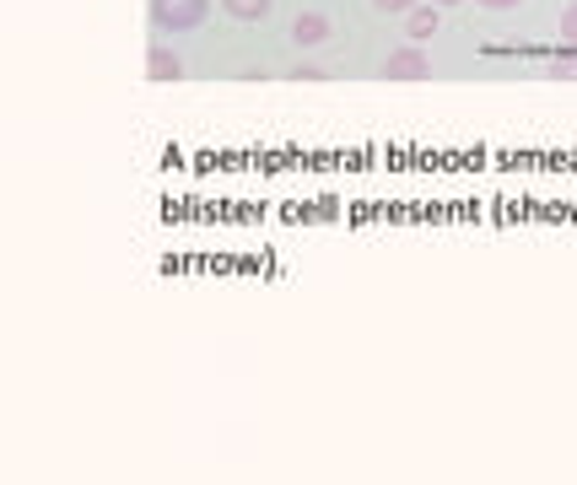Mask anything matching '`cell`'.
Instances as JSON below:
<instances>
[{
  "label": "cell",
  "instance_id": "cell-1",
  "mask_svg": "<svg viewBox=\"0 0 577 485\" xmlns=\"http://www.w3.org/2000/svg\"><path fill=\"white\" fill-rule=\"evenodd\" d=\"M205 11H211V0H152V22L163 33H190L205 22Z\"/></svg>",
  "mask_w": 577,
  "mask_h": 485
},
{
  "label": "cell",
  "instance_id": "cell-2",
  "mask_svg": "<svg viewBox=\"0 0 577 485\" xmlns=\"http://www.w3.org/2000/svg\"><path fill=\"white\" fill-rule=\"evenodd\" d=\"M384 76L388 82H426L432 76V60L421 54V44H405V49H394L384 60Z\"/></svg>",
  "mask_w": 577,
  "mask_h": 485
},
{
  "label": "cell",
  "instance_id": "cell-3",
  "mask_svg": "<svg viewBox=\"0 0 577 485\" xmlns=\"http://www.w3.org/2000/svg\"><path fill=\"white\" fill-rule=\"evenodd\" d=\"M146 76H152V82H179V76H184V60H179L168 44H152V54H146Z\"/></svg>",
  "mask_w": 577,
  "mask_h": 485
},
{
  "label": "cell",
  "instance_id": "cell-4",
  "mask_svg": "<svg viewBox=\"0 0 577 485\" xmlns=\"http://www.w3.org/2000/svg\"><path fill=\"white\" fill-rule=\"evenodd\" d=\"M291 38H297L302 49L324 44V38H329V16H318V11H297V22H291Z\"/></svg>",
  "mask_w": 577,
  "mask_h": 485
},
{
  "label": "cell",
  "instance_id": "cell-5",
  "mask_svg": "<svg viewBox=\"0 0 577 485\" xmlns=\"http://www.w3.org/2000/svg\"><path fill=\"white\" fill-rule=\"evenodd\" d=\"M405 33H410V44H426V38L437 33V5H416V11H405Z\"/></svg>",
  "mask_w": 577,
  "mask_h": 485
},
{
  "label": "cell",
  "instance_id": "cell-6",
  "mask_svg": "<svg viewBox=\"0 0 577 485\" xmlns=\"http://www.w3.org/2000/svg\"><path fill=\"white\" fill-rule=\"evenodd\" d=\"M221 5H227L238 22H265V16L276 11V0H221Z\"/></svg>",
  "mask_w": 577,
  "mask_h": 485
},
{
  "label": "cell",
  "instance_id": "cell-7",
  "mask_svg": "<svg viewBox=\"0 0 577 485\" xmlns=\"http://www.w3.org/2000/svg\"><path fill=\"white\" fill-rule=\"evenodd\" d=\"M551 76H562V82H577V49H567V54H556V60H551Z\"/></svg>",
  "mask_w": 577,
  "mask_h": 485
},
{
  "label": "cell",
  "instance_id": "cell-8",
  "mask_svg": "<svg viewBox=\"0 0 577 485\" xmlns=\"http://www.w3.org/2000/svg\"><path fill=\"white\" fill-rule=\"evenodd\" d=\"M562 38H567V49H577V5L562 11Z\"/></svg>",
  "mask_w": 577,
  "mask_h": 485
},
{
  "label": "cell",
  "instance_id": "cell-9",
  "mask_svg": "<svg viewBox=\"0 0 577 485\" xmlns=\"http://www.w3.org/2000/svg\"><path fill=\"white\" fill-rule=\"evenodd\" d=\"M291 76H297V82H302V76H308V82H318V76H329V71H324V65H308V60H302V65H297Z\"/></svg>",
  "mask_w": 577,
  "mask_h": 485
},
{
  "label": "cell",
  "instance_id": "cell-10",
  "mask_svg": "<svg viewBox=\"0 0 577 485\" xmlns=\"http://www.w3.org/2000/svg\"><path fill=\"white\" fill-rule=\"evenodd\" d=\"M378 11H416V0H373Z\"/></svg>",
  "mask_w": 577,
  "mask_h": 485
},
{
  "label": "cell",
  "instance_id": "cell-11",
  "mask_svg": "<svg viewBox=\"0 0 577 485\" xmlns=\"http://www.w3.org/2000/svg\"><path fill=\"white\" fill-rule=\"evenodd\" d=\"M476 5H485V11H513L518 0H476Z\"/></svg>",
  "mask_w": 577,
  "mask_h": 485
},
{
  "label": "cell",
  "instance_id": "cell-12",
  "mask_svg": "<svg viewBox=\"0 0 577 485\" xmlns=\"http://www.w3.org/2000/svg\"><path fill=\"white\" fill-rule=\"evenodd\" d=\"M432 5H465V0H432Z\"/></svg>",
  "mask_w": 577,
  "mask_h": 485
}]
</instances>
